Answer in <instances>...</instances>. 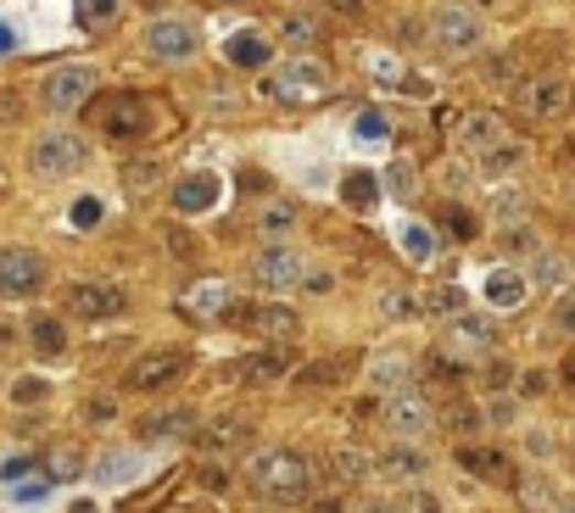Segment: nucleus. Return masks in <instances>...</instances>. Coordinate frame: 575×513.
Listing matches in <instances>:
<instances>
[{
    "label": "nucleus",
    "instance_id": "57",
    "mask_svg": "<svg viewBox=\"0 0 575 513\" xmlns=\"http://www.w3.org/2000/svg\"><path fill=\"white\" fill-rule=\"evenodd\" d=\"M207 7H252V0H207Z\"/></svg>",
    "mask_w": 575,
    "mask_h": 513
},
{
    "label": "nucleus",
    "instance_id": "51",
    "mask_svg": "<svg viewBox=\"0 0 575 513\" xmlns=\"http://www.w3.org/2000/svg\"><path fill=\"white\" fill-rule=\"evenodd\" d=\"M491 424H514V402H509V396L491 402Z\"/></svg>",
    "mask_w": 575,
    "mask_h": 513
},
{
    "label": "nucleus",
    "instance_id": "4",
    "mask_svg": "<svg viewBox=\"0 0 575 513\" xmlns=\"http://www.w3.org/2000/svg\"><path fill=\"white\" fill-rule=\"evenodd\" d=\"M514 107H520L525 118H536V123H553V118H564V112L575 107V90H569L558 73H542V78L514 84Z\"/></svg>",
    "mask_w": 575,
    "mask_h": 513
},
{
    "label": "nucleus",
    "instance_id": "6",
    "mask_svg": "<svg viewBox=\"0 0 575 513\" xmlns=\"http://www.w3.org/2000/svg\"><path fill=\"white\" fill-rule=\"evenodd\" d=\"M96 96V67H56V73H45V84H40V101L51 107V112H73V107H85Z\"/></svg>",
    "mask_w": 575,
    "mask_h": 513
},
{
    "label": "nucleus",
    "instance_id": "52",
    "mask_svg": "<svg viewBox=\"0 0 575 513\" xmlns=\"http://www.w3.org/2000/svg\"><path fill=\"white\" fill-rule=\"evenodd\" d=\"M12 51H18V29L0 23V56H12Z\"/></svg>",
    "mask_w": 575,
    "mask_h": 513
},
{
    "label": "nucleus",
    "instance_id": "19",
    "mask_svg": "<svg viewBox=\"0 0 575 513\" xmlns=\"http://www.w3.org/2000/svg\"><path fill=\"white\" fill-rule=\"evenodd\" d=\"M174 207L180 212H213L218 207V174H185L174 185Z\"/></svg>",
    "mask_w": 575,
    "mask_h": 513
},
{
    "label": "nucleus",
    "instance_id": "14",
    "mask_svg": "<svg viewBox=\"0 0 575 513\" xmlns=\"http://www.w3.org/2000/svg\"><path fill=\"white\" fill-rule=\"evenodd\" d=\"M375 469H380L386 480H420V474L431 469V452L414 447V441H397V447H386V452L375 458Z\"/></svg>",
    "mask_w": 575,
    "mask_h": 513
},
{
    "label": "nucleus",
    "instance_id": "42",
    "mask_svg": "<svg viewBox=\"0 0 575 513\" xmlns=\"http://www.w3.org/2000/svg\"><path fill=\"white\" fill-rule=\"evenodd\" d=\"M397 507H402V513H442L436 491H402V496H397Z\"/></svg>",
    "mask_w": 575,
    "mask_h": 513
},
{
    "label": "nucleus",
    "instance_id": "49",
    "mask_svg": "<svg viewBox=\"0 0 575 513\" xmlns=\"http://www.w3.org/2000/svg\"><path fill=\"white\" fill-rule=\"evenodd\" d=\"M447 223H453V234H458V240H469V234H475L469 212H458V207H447Z\"/></svg>",
    "mask_w": 575,
    "mask_h": 513
},
{
    "label": "nucleus",
    "instance_id": "11",
    "mask_svg": "<svg viewBox=\"0 0 575 513\" xmlns=\"http://www.w3.org/2000/svg\"><path fill=\"white\" fill-rule=\"evenodd\" d=\"M458 140H464V151H469L475 162H486V156H498L503 145H514V134H509V123H503L498 112H469V118L458 123Z\"/></svg>",
    "mask_w": 575,
    "mask_h": 513
},
{
    "label": "nucleus",
    "instance_id": "13",
    "mask_svg": "<svg viewBox=\"0 0 575 513\" xmlns=\"http://www.w3.org/2000/svg\"><path fill=\"white\" fill-rule=\"evenodd\" d=\"M67 313L73 318H118L123 313V291H112V285H73L67 291Z\"/></svg>",
    "mask_w": 575,
    "mask_h": 513
},
{
    "label": "nucleus",
    "instance_id": "3",
    "mask_svg": "<svg viewBox=\"0 0 575 513\" xmlns=\"http://www.w3.org/2000/svg\"><path fill=\"white\" fill-rule=\"evenodd\" d=\"M90 162V145L78 140L73 129H45L34 145H29V167L40 179H67V174H78V167Z\"/></svg>",
    "mask_w": 575,
    "mask_h": 513
},
{
    "label": "nucleus",
    "instance_id": "40",
    "mask_svg": "<svg viewBox=\"0 0 575 513\" xmlns=\"http://www.w3.org/2000/svg\"><path fill=\"white\" fill-rule=\"evenodd\" d=\"M425 307H431V313H464V291H458V285H436Z\"/></svg>",
    "mask_w": 575,
    "mask_h": 513
},
{
    "label": "nucleus",
    "instance_id": "9",
    "mask_svg": "<svg viewBox=\"0 0 575 513\" xmlns=\"http://www.w3.org/2000/svg\"><path fill=\"white\" fill-rule=\"evenodd\" d=\"M145 56L151 62H191L196 51H202V40H196V29L191 23H180V18H156V23H145Z\"/></svg>",
    "mask_w": 575,
    "mask_h": 513
},
{
    "label": "nucleus",
    "instance_id": "20",
    "mask_svg": "<svg viewBox=\"0 0 575 513\" xmlns=\"http://www.w3.org/2000/svg\"><path fill=\"white\" fill-rule=\"evenodd\" d=\"M458 469H469L480 480H514V463L491 447H458Z\"/></svg>",
    "mask_w": 575,
    "mask_h": 513
},
{
    "label": "nucleus",
    "instance_id": "35",
    "mask_svg": "<svg viewBox=\"0 0 575 513\" xmlns=\"http://www.w3.org/2000/svg\"><path fill=\"white\" fill-rule=\"evenodd\" d=\"M402 251H408V256H431V251H436V234H431L425 223H402Z\"/></svg>",
    "mask_w": 575,
    "mask_h": 513
},
{
    "label": "nucleus",
    "instance_id": "56",
    "mask_svg": "<svg viewBox=\"0 0 575 513\" xmlns=\"http://www.w3.org/2000/svg\"><path fill=\"white\" fill-rule=\"evenodd\" d=\"M553 513H575V496H558V502H553Z\"/></svg>",
    "mask_w": 575,
    "mask_h": 513
},
{
    "label": "nucleus",
    "instance_id": "28",
    "mask_svg": "<svg viewBox=\"0 0 575 513\" xmlns=\"http://www.w3.org/2000/svg\"><path fill=\"white\" fill-rule=\"evenodd\" d=\"M258 229H263L269 240H285V234L296 229V207H291V201H269V207L258 212Z\"/></svg>",
    "mask_w": 575,
    "mask_h": 513
},
{
    "label": "nucleus",
    "instance_id": "10",
    "mask_svg": "<svg viewBox=\"0 0 575 513\" xmlns=\"http://www.w3.org/2000/svg\"><path fill=\"white\" fill-rule=\"evenodd\" d=\"M431 45L436 51H475L480 45V18L469 7H436L431 12Z\"/></svg>",
    "mask_w": 575,
    "mask_h": 513
},
{
    "label": "nucleus",
    "instance_id": "58",
    "mask_svg": "<svg viewBox=\"0 0 575 513\" xmlns=\"http://www.w3.org/2000/svg\"><path fill=\"white\" fill-rule=\"evenodd\" d=\"M564 380H569V385H575V358H569V363H564Z\"/></svg>",
    "mask_w": 575,
    "mask_h": 513
},
{
    "label": "nucleus",
    "instance_id": "41",
    "mask_svg": "<svg viewBox=\"0 0 575 513\" xmlns=\"http://www.w3.org/2000/svg\"><path fill=\"white\" fill-rule=\"evenodd\" d=\"M330 474H336V480H358V474H364V458H358L352 447H341V452H330Z\"/></svg>",
    "mask_w": 575,
    "mask_h": 513
},
{
    "label": "nucleus",
    "instance_id": "2",
    "mask_svg": "<svg viewBox=\"0 0 575 513\" xmlns=\"http://www.w3.org/2000/svg\"><path fill=\"white\" fill-rule=\"evenodd\" d=\"M263 90H269V101H280V107H313V101L330 96V67L313 62V56H296V62H285V67L269 73Z\"/></svg>",
    "mask_w": 575,
    "mask_h": 513
},
{
    "label": "nucleus",
    "instance_id": "36",
    "mask_svg": "<svg viewBox=\"0 0 575 513\" xmlns=\"http://www.w3.org/2000/svg\"><path fill=\"white\" fill-rule=\"evenodd\" d=\"M414 313H420V302L408 296V291H386L380 296V318H397L402 324V318H414Z\"/></svg>",
    "mask_w": 575,
    "mask_h": 513
},
{
    "label": "nucleus",
    "instance_id": "15",
    "mask_svg": "<svg viewBox=\"0 0 575 513\" xmlns=\"http://www.w3.org/2000/svg\"><path fill=\"white\" fill-rule=\"evenodd\" d=\"M185 369V352L180 347H162V352H145L134 369H129V385L134 391H151V385H162V380H174Z\"/></svg>",
    "mask_w": 575,
    "mask_h": 513
},
{
    "label": "nucleus",
    "instance_id": "32",
    "mask_svg": "<svg viewBox=\"0 0 575 513\" xmlns=\"http://www.w3.org/2000/svg\"><path fill=\"white\" fill-rule=\"evenodd\" d=\"M341 201L358 207V212L375 207V179H369V174H347V179H341Z\"/></svg>",
    "mask_w": 575,
    "mask_h": 513
},
{
    "label": "nucleus",
    "instance_id": "43",
    "mask_svg": "<svg viewBox=\"0 0 575 513\" xmlns=\"http://www.w3.org/2000/svg\"><path fill=\"white\" fill-rule=\"evenodd\" d=\"M285 45H313L318 40V29H313V18H285Z\"/></svg>",
    "mask_w": 575,
    "mask_h": 513
},
{
    "label": "nucleus",
    "instance_id": "54",
    "mask_svg": "<svg viewBox=\"0 0 575 513\" xmlns=\"http://www.w3.org/2000/svg\"><path fill=\"white\" fill-rule=\"evenodd\" d=\"M202 485H213V491H224V469H207V463H202Z\"/></svg>",
    "mask_w": 575,
    "mask_h": 513
},
{
    "label": "nucleus",
    "instance_id": "33",
    "mask_svg": "<svg viewBox=\"0 0 575 513\" xmlns=\"http://www.w3.org/2000/svg\"><path fill=\"white\" fill-rule=\"evenodd\" d=\"M246 380H274V374H285V352L274 347V352H258V358H246V369H240Z\"/></svg>",
    "mask_w": 575,
    "mask_h": 513
},
{
    "label": "nucleus",
    "instance_id": "24",
    "mask_svg": "<svg viewBox=\"0 0 575 513\" xmlns=\"http://www.w3.org/2000/svg\"><path fill=\"white\" fill-rule=\"evenodd\" d=\"M525 291H531V285H525L514 269L486 274V302H491V307H520V302H525Z\"/></svg>",
    "mask_w": 575,
    "mask_h": 513
},
{
    "label": "nucleus",
    "instance_id": "44",
    "mask_svg": "<svg viewBox=\"0 0 575 513\" xmlns=\"http://www.w3.org/2000/svg\"><path fill=\"white\" fill-rule=\"evenodd\" d=\"M73 223H78V229H96V223H101V201H96V196H78V201H73Z\"/></svg>",
    "mask_w": 575,
    "mask_h": 513
},
{
    "label": "nucleus",
    "instance_id": "16",
    "mask_svg": "<svg viewBox=\"0 0 575 513\" xmlns=\"http://www.w3.org/2000/svg\"><path fill=\"white\" fill-rule=\"evenodd\" d=\"M486 218L498 223V229H525L531 196H525L520 185H498V190H491V201H486Z\"/></svg>",
    "mask_w": 575,
    "mask_h": 513
},
{
    "label": "nucleus",
    "instance_id": "47",
    "mask_svg": "<svg viewBox=\"0 0 575 513\" xmlns=\"http://www.w3.org/2000/svg\"><path fill=\"white\" fill-rule=\"evenodd\" d=\"M447 424H453V430L464 436V430H475V424H480V413H475L469 402H453V413H447Z\"/></svg>",
    "mask_w": 575,
    "mask_h": 513
},
{
    "label": "nucleus",
    "instance_id": "38",
    "mask_svg": "<svg viewBox=\"0 0 575 513\" xmlns=\"http://www.w3.org/2000/svg\"><path fill=\"white\" fill-rule=\"evenodd\" d=\"M352 134H358V145H380V140H391V123L375 118V112H364V118L352 123Z\"/></svg>",
    "mask_w": 575,
    "mask_h": 513
},
{
    "label": "nucleus",
    "instance_id": "22",
    "mask_svg": "<svg viewBox=\"0 0 575 513\" xmlns=\"http://www.w3.org/2000/svg\"><path fill=\"white\" fill-rule=\"evenodd\" d=\"M29 340H34L40 358H62V352H67V329H62V318H51V313H34V318H29Z\"/></svg>",
    "mask_w": 575,
    "mask_h": 513
},
{
    "label": "nucleus",
    "instance_id": "34",
    "mask_svg": "<svg viewBox=\"0 0 575 513\" xmlns=\"http://www.w3.org/2000/svg\"><path fill=\"white\" fill-rule=\"evenodd\" d=\"M118 7H123V0H78V23H85V29H101V23L118 18Z\"/></svg>",
    "mask_w": 575,
    "mask_h": 513
},
{
    "label": "nucleus",
    "instance_id": "25",
    "mask_svg": "<svg viewBox=\"0 0 575 513\" xmlns=\"http://www.w3.org/2000/svg\"><path fill=\"white\" fill-rule=\"evenodd\" d=\"M145 436H191L196 430V413L191 407H162V413H151L145 424H140Z\"/></svg>",
    "mask_w": 575,
    "mask_h": 513
},
{
    "label": "nucleus",
    "instance_id": "21",
    "mask_svg": "<svg viewBox=\"0 0 575 513\" xmlns=\"http://www.w3.org/2000/svg\"><path fill=\"white\" fill-rule=\"evenodd\" d=\"M191 318H213V313H224L229 307V285L224 280H202V285H191L185 291V302H180Z\"/></svg>",
    "mask_w": 575,
    "mask_h": 513
},
{
    "label": "nucleus",
    "instance_id": "45",
    "mask_svg": "<svg viewBox=\"0 0 575 513\" xmlns=\"http://www.w3.org/2000/svg\"><path fill=\"white\" fill-rule=\"evenodd\" d=\"M45 491H51V485H45V480L34 474V480H18V485H12V502H23V507H34V502H45Z\"/></svg>",
    "mask_w": 575,
    "mask_h": 513
},
{
    "label": "nucleus",
    "instance_id": "39",
    "mask_svg": "<svg viewBox=\"0 0 575 513\" xmlns=\"http://www.w3.org/2000/svg\"><path fill=\"white\" fill-rule=\"evenodd\" d=\"M547 318H553V329H558V335H575V291H558V302H553V313H547Z\"/></svg>",
    "mask_w": 575,
    "mask_h": 513
},
{
    "label": "nucleus",
    "instance_id": "29",
    "mask_svg": "<svg viewBox=\"0 0 575 513\" xmlns=\"http://www.w3.org/2000/svg\"><path fill=\"white\" fill-rule=\"evenodd\" d=\"M531 274H536V285H547V291H564V285H569V263H564V256H553V251L536 256Z\"/></svg>",
    "mask_w": 575,
    "mask_h": 513
},
{
    "label": "nucleus",
    "instance_id": "5",
    "mask_svg": "<svg viewBox=\"0 0 575 513\" xmlns=\"http://www.w3.org/2000/svg\"><path fill=\"white\" fill-rule=\"evenodd\" d=\"M380 418H386V430L391 436H402V441H414V436H425L431 424H436V407H431V396H420V391H386V402H380Z\"/></svg>",
    "mask_w": 575,
    "mask_h": 513
},
{
    "label": "nucleus",
    "instance_id": "27",
    "mask_svg": "<svg viewBox=\"0 0 575 513\" xmlns=\"http://www.w3.org/2000/svg\"><path fill=\"white\" fill-rule=\"evenodd\" d=\"M414 190H420V167L414 162H391L386 167V196L391 201H414Z\"/></svg>",
    "mask_w": 575,
    "mask_h": 513
},
{
    "label": "nucleus",
    "instance_id": "50",
    "mask_svg": "<svg viewBox=\"0 0 575 513\" xmlns=\"http://www.w3.org/2000/svg\"><path fill=\"white\" fill-rule=\"evenodd\" d=\"M358 513H402V507H397V496H369Z\"/></svg>",
    "mask_w": 575,
    "mask_h": 513
},
{
    "label": "nucleus",
    "instance_id": "59",
    "mask_svg": "<svg viewBox=\"0 0 575 513\" xmlns=\"http://www.w3.org/2000/svg\"><path fill=\"white\" fill-rule=\"evenodd\" d=\"M569 151H575V145H569Z\"/></svg>",
    "mask_w": 575,
    "mask_h": 513
},
{
    "label": "nucleus",
    "instance_id": "12",
    "mask_svg": "<svg viewBox=\"0 0 575 513\" xmlns=\"http://www.w3.org/2000/svg\"><path fill=\"white\" fill-rule=\"evenodd\" d=\"M224 318H229V324H252V329H263L269 340H291V335L302 329L291 307H224Z\"/></svg>",
    "mask_w": 575,
    "mask_h": 513
},
{
    "label": "nucleus",
    "instance_id": "7",
    "mask_svg": "<svg viewBox=\"0 0 575 513\" xmlns=\"http://www.w3.org/2000/svg\"><path fill=\"white\" fill-rule=\"evenodd\" d=\"M45 285V256L29 251V245H7L0 251V296L18 302V296H34Z\"/></svg>",
    "mask_w": 575,
    "mask_h": 513
},
{
    "label": "nucleus",
    "instance_id": "17",
    "mask_svg": "<svg viewBox=\"0 0 575 513\" xmlns=\"http://www.w3.org/2000/svg\"><path fill=\"white\" fill-rule=\"evenodd\" d=\"M246 441H252V424L235 418V413L207 418V430H202V447H207V452H240Z\"/></svg>",
    "mask_w": 575,
    "mask_h": 513
},
{
    "label": "nucleus",
    "instance_id": "46",
    "mask_svg": "<svg viewBox=\"0 0 575 513\" xmlns=\"http://www.w3.org/2000/svg\"><path fill=\"white\" fill-rule=\"evenodd\" d=\"M45 396H51L45 380H18V385H12V402H23V407H29V402H45Z\"/></svg>",
    "mask_w": 575,
    "mask_h": 513
},
{
    "label": "nucleus",
    "instance_id": "26",
    "mask_svg": "<svg viewBox=\"0 0 575 513\" xmlns=\"http://www.w3.org/2000/svg\"><path fill=\"white\" fill-rule=\"evenodd\" d=\"M369 380H375L380 391H402V385H408V358H397V352L369 358Z\"/></svg>",
    "mask_w": 575,
    "mask_h": 513
},
{
    "label": "nucleus",
    "instance_id": "1",
    "mask_svg": "<svg viewBox=\"0 0 575 513\" xmlns=\"http://www.w3.org/2000/svg\"><path fill=\"white\" fill-rule=\"evenodd\" d=\"M252 485H258L263 496H274V502H302V496L313 491V469H307L302 452L269 447V452L252 458Z\"/></svg>",
    "mask_w": 575,
    "mask_h": 513
},
{
    "label": "nucleus",
    "instance_id": "55",
    "mask_svg": "<svg viewBox=\"0 0 575 513\" xmlns=\"http://www.w3.org/2000/svg\"><path fill=\"white\" fill-rule=\"evenodd\" d=\"M336 12H347V18H352V12H364V0H336Z\"/></svg>",
    "mask_w": 575,
    "mask_h": 513
},
{
    "label": "nucleus",
    "instance_id": "48",
    "mask_svg": "<svg viewBox=\"0 0 575 513\" xmlns=\"http://www.w3.org/2000/svg\"><path fill=\"white\" fill-rule=\"evenodd\" d=\"M96 474H101V480H129V474H134V463H129V458H107Z\"/></svg>",
    "mask_w": 575,
    "mask_h": 513
},
{
    "label": "nucleus",
    "instance_id": "30",
    "mask_svg": "<svg viewBox=\"0 0 575 513\" xmlns=\"http://www.w3.org/2000/svg\"><path fill=\"white\" fill-rule=\"evenodd\" d=\"M123 185H129L134 196H151V190L162 185V167H156V162H129V167H123Z\"/></svg>",
    "mask_w": 575,
    "mask_h": 513
},
{
    "label": "nucleus",
    "instance_id": "8",
    "mask_svg": "<svg viewBox=\"0 0 575 513\" xmlns=\"http://www.w3.org/2000/svg\"><path fill=\"white\" fill-rule=\"evenodd\" d=\"M252 280L263 291H296L307 280V263H302V251L296 245H263L252 256Z\"/></svg>",
    "mask_w": 575,
    "mask_h": 513
},
{
    "label": "nucleus",
    "instance_id": "18",
    "mask_svg": "<svg viewBox=\"0 0 575 513\" xmlns=\"http://www.w3.org/2000/svg\"><path fill=\"white\" fill-rule=\"evenodd\" d=\"M101 129L118 134V140H140V134H145V107H140V96H118L112 107H101Z\"/></svg>",
    "mask_w": 575,
    "mask_h": 513
},
{
    "label": "nucleus",
    "instance_id": "53",
    "mask_svg": "<svg viewBox=\"0 0 575 513\" xmlns=\"http://www.w3.org/2000/svg\"><path fill=\"white\" fill-rule=\"evenodd\" d=\"M56 474H78V458L73 452H56Z\"/></svg>",
    "mask_w": 575,
    "mask_h": 513
},
{
    "label": "nucleus",
    "instance_id": "31",
    "mask_svg": "<svg viewBox=\"0 0 575 513\" xmlns=\"http://www.w3.org/2000/svg\"><path fill=\"white\" fill-rule=\"evenodd\" d=\"M453 335L464 340V347H491V340H498V329H491L486 318H469V313L453 324Z\"/></svg>",
    "mask_w": 575,
    "mask_h": 513
},
{
    "label": "nucleus",
    "instance_id": "23",
    "mask_svg": "<svg viewBox=\"0 0 575 513\" xmlns=\"http://www.w3.org/2000/svg\"><path fill=\"white\" fill-rule=\"evenodd\" d=\"M269 40L263 34H229V45H224V56L235 62V67H269Z\"/></svg>",
    "mask_w": 575,
    "mask_h": 513
},
{
    "label": "nucleus",
    "instance_id": "37",
    "mask_svg": "<svg viewBox=\"0 0 575 513\" xmlns=\"http://www.w3.org/2000/svg\"><path fill=\"white\" fill-rule=\"evenodd\" d=\"M341 374H347V358H318L313 369H302L307 385H330V380H341Z\"/></svg>",
    "mask_w": 575,
    "mask_h": 513
}]
</instances>
